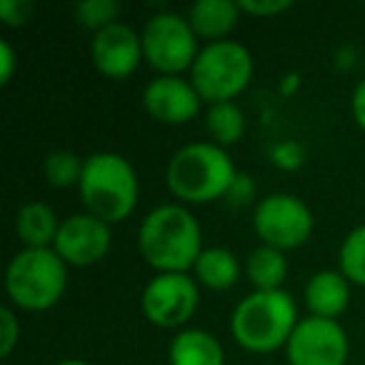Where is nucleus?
Listing matches in <instances>:
<instances>
[{"label": "nucleus", "instance_id": "nucleus-1", "mask_svg": "<svg viewBox=\"0 0 365 365\" xmlns=\"http://www.w3.org/2000/svg\"><path fill=\"white\" fill-rule=\"evenodd\" d=\"M203 250V230L185 205H158L138 228V253L158 273H188Z\"/></svg>", "mask_w": 365, "mask_h": 365}, {"label": "nucleus", "instance_id": "nucleus-2", "mask_svg": "<svg viewBox=\"0 0 365 365\" xmlns=\"http://www.w3.org/2000/svg\"><path fill=\"white\" fill-rule=\"evenodd\" d=\"M298 318V303L288 290H253L235 305L230 335L248 353H275L285 348Z\"/></svg>", "mask_w": 365, "mask_h": 365}, {"label": "nucleus", "instance_id": "nucleus-3", "mask_svg": "<svg viewBox=\"0 0 365 365\" xmlns=\"http://www.w3.org/2000/svg\"><path fill=\"white\" fill-rule=\"evenodd\" d=\"M78 193L86 213L113 225L133 215L140 198V180L128 158L113 150H101L86 158Z\"/></svg>", "mask_w": 365, "mask_h": 365}, {"label": "nucleus", "instance_id": "nucleus-4", "mask_svg": "<svg viewBox=\"0 0 365 365\" xmlns=\"http://www.w3.org/2000/svg\"><path fill=\"white\" fill-rule=\"evenodd\" d=\"M235 175L228 150L208 140L182 145L168 163L165 182L180 203L205 205L225 198Z\"/></svg>", "mask_w": 365, "mask_h": 365}, {"label": "nucleus", "instance_id": "nucleus-5", "mask_svg": "<svg viewBox=\"0 0 365 365\" xmlns=\"http://www.w3.org/2000/svg\"><path fill=\"white\" fill-rule=\"evenodd\" d=\"M68 288V265L53 248H23L6 270V293L13 308L43 313L61 303Z\"/></svg>", "mask_w": 365, "mask_h": 365}, {"label": "nucleus", "instance_id": "nucleus-6", "mask_svg": "<svg viewBox=\"0 0 365 365\" xmlns=\"http://www.w3.org/2000/svg\"><path fill=\"white\" fill-rule=\"evenodd\" d=\"M253 81V56L235 41L205 43L190 68V83L203 103H233Z\"/></svg>", "mask_w": 365, "mask_h": 365}, {"label": "nucleus", "instance_id": "nucleus-7", "mask_svg": "<svg viewBox=\"0 0 365 365\" xmlns=\"http://www.w3.org/2000/svg\"><path fill=\"white\" fill-rule=\"evenodd\" d=\"M140 41L143 61L158 71V76H182L193 68L200 53L198 36L190 28V21L173 11H160L148 18Z\"/></svg>", "mask_w": 365, "mask_h": 365}, {"label": "nucleus", "instance_id": "nucleus-8", "mask_svg": "<svg viewBox=\"0 0 365 365\" xmlns=\"http://www.w3.org/2000/svg\"><path fill=\"white\" fill-rule=\"evenodd\" d=\"M313 210L293 193H270L253 208V230L260 245L275 250H295L313 235Z\"/></svg>", "mask_w": 365, "mask_h": 365}, {"label": "nucleus", "instance_id": "nucleus-9", "mask_svg": "<svg viewBox=\"0 0 365 365\" xmlns=\"http://www.w3.org/2000/svg\"><path fill=\"white\" fill-rule=\"evenodd\" d=\"M200 285L188 273H158L140 295V310L158 328H180L195 315Z\"/></svg>", "mask_w": 365, "mask_h": 365}, {"label": "nucleus", "instance_id": "nucleus-10", "mask_svg": "<svg viewBox=\"0 0 365 365\" xmlns=\"http://www.w3.org/2000/svg\"><path fill=\"white\" fill-rule=\"evenodd\" d=\"M350 343L348 333L338 320L325 318H300L285 345L290 365H345Z\"/></svg>", "mask_w": 365, "mask_h": 365}, {"label": "nucleus", "instance_id": "nucleus-11", "mask_svg": "<svg viewBox=\"0 0 365 365\" xmlns=\"http://www.w3.org/2000/svg\"><path fill=\"white\" fill-rule=\"evenodd\" d=\"M110 225L91 213H73L63 218L53 250L73 268H91L110 250Z\"/></svg>", "mask_w": 365, "mask_h": 365}, {"label": "nucleus", "instance_id": "nucleus-12", "mask_svg": "<svg viewBox=\"0 0 365 365\" xmlns=\"http://www.w3.org/2000/svg\"><path fill=\"white\" fill-rule=\"evenodd\" d=\"M91 61L101 76L110 81H125L138 71L143 61L140 33L128 23H113L110 28L93 36Z\"/></svg>", "mask_w": 365, "mask_h": 365}, {"label": "nucleus", "instance_id": "nucleus-13", "mask_svg": "<svg viewBox=\"0 0 365 365\" xmlns=\"http://www.w3.org/2000/svg\"><path fill=\"white\" fill-rule=\"evenodd\" d=\"M200 103L203 98L182 76H158L143 91V108L163 125H185L195 120Z\"/></svg>", "mask_w": 365, "mask_h": 365}, {"label": "nucleus", "instance_id": "nucleus-14", "mask_svg": "<svg viewBox=\"0 0 365 365\" xmlns=\"http://www.w3.org/2000/svg\"><path fill=\"white\" fill-rule=\"evenodd\" d=\"M303 298L310 315L338 320L350 305V283L340 270H320L308 278Z\"/></svg>", "mask_w": 365, "mask_h": 365}, {"label": "nucleus", "instance_id": "nucleus-15", "mask_svg": "<svg viewBox=\"0 0 365 365\" xmlns=\"http://www.w3.org/2000/svg\"><path fill=\"white\" fill-rule=\"evenodd\" d=\"M240 8L235 0H198L190 6L188 21L198 41L220 43L228 41L240 21Z\"/></svg>", "mask_w": 365, "mask_h": 365}, {"label": "nucleus", "instance_id": "nucleus-16", "mask_svg": "<svg viewBox=\"0 0 365 365\" xmlns=\"http://www.w3.org/2000/svg\"><path fill=\"white\" fill-rule=\"evenodd\" d=\"M170 365H225V350L213 333L203 328H182L168 345Z\"/></svg>", "mask_w": 365, "mask_h": 365}, {"label": "nucleus", "instance_id": "nucleus-17", "mask_svg": "<svg viewBox=\"0 0 365 365\" xmlns=\"http://www.w3.org/2000/svg\"><path fill=\"white\" fill-rule=\"evenodd\" d=\"M61 223L63 220H58L51 205L33 200L21 205V210L16 213V235L23 248H53Z\"/></svg>", "mask_w": 365, "mask_h": 365}, {"label": "nucleus", "instance_id": "nucleus-18", "mask_svg": "<svg viewBox=\"0 0 365 365\" xmlns=\"http://www.w3.org/2000/svg\"><path fill=\"white\" fill-rule=\"evenodd\" d=\"M195 280L208 290H230L240 280V260L228 248H205L195 260Z\"/></svg>", "mask_w": 365, "mask_h": 365}, {"label": "nucleus", "instance_id": "nucleus-19", "mask_svg": "<svg viewBox=\"0 0 365 365\" xmlns=\"http://www.w3.org/2000/svg\"><path fill=\"white\" fill-rule=\"evenodd\" d=\"M245 275L255 290H280L288 278V260L283 250L258 245L245 260Z\"/></svg>", "mask_w": 365, "mask_h": 365}, {"label": "nucleus", "instance_id": "nucleus-20", "mask_svg": "<svg viewBox=\"0 0 365 365\" xmlns=\"http://www.w3.org/2000/svg\"><path fill=\"white\" fill-rule=\"evenodd\" d=\"M205 128H208L210 143L220 148L235 145L245 133V113L235 103L210 106L208 113H205Z\"/></svg>", "mask_w": 365, "mask_h": 365}, {"label": "nucleus", "instance_id": "nucleus-21", "mask_svg": "<svg viewBox=\"0 0 365 365\" xmlns=\"http://www.w3.org/2000/svg\"><path fill=\"white\" fill-rule=\"evenodd\" d=\"M338 270L350 285L365 288V223L355 225L338 250Z\"/></svg>", "mask_w": 365, "mask_h": 365}, {"label": "nucleus", "instance_id": "nucleus-22", "mask_svg": "<svg viewBox=\"0 0 365 365\" xmlns=\"http://www.w3.org/2000/svg\"><path fill=\"white\" fill-rule=\"evenodd\" d=\"M83 165H86V158H81L78 153L53 150L43 160V173L53 188H71V185L81 182Z\"/></svg>", "mask_w": 365, "mask_h": 365}, {"label": "nucleus", "instance_id": "nucleus-23", "mask_svg": "<svg viewBox=\"0 0 365 365\" xmlns=\"http://www.w3.org/2000/svg\"><path fill=\"white\" fill-rule=\"evenodd\" d=\"M118 16H120V3H115V0H86V3L76 6L78 26L93 31V36L118 23Z\"/></svg>", "mask_w": 365, "mask_h": 365}, {"label": "nucleus", "instance_id": "nucleus-24", "mask_svg": "<svg viewBox=\"0 0 365 365\" xmlns=\"http://www.w3.org/2000/svg\"><path fill=\"white\" fill-rule=\"evenodd\" d=\"M270 160H273V165L280 168V170L293 173L305 163V150L298 140H280L270 148Z\"/></svg>", "mask_w": 365, "mask_h": 365}, {"label": "nucleus", "instance_id": "nucleus-25", "mask_svg": "<svg viewBox=\"0 0 365 365\" xmlns=\"http://www.w3.org/2000/svg\"><path fill=\"white\" fill-rule=\"evenodd\" d=\"M21 340V320L13 308L0 310V358H11Z\"/></svg>", "mask_w": 365, "mask_h": 365}, {"label": "nucleus", "instance_id": "nucleus-26", "mask_svg": "<svg viewBox=\"0 0 365 365\" xmlns=\"http://www.w3.org/2000/svg\"><path fill=\"white\" fill-rule=\"evenodd\" d=\"M225 200H228L230 208H245V205H258L255 200V180L248 175V173H238L233 180V185L225 193Z\"/></svg>", "mask_w": 365, "mask_h": 365}, {"label": "nucleus", "instance_id": "nucleus-27", "mask_svg": "<svg viewBox=\"0 0 365 365\" xmlns=\"http://www.w3.org/2000/svg\"><path fill=\"white\" fill-rule=\"evenodd\" d=\"M240 13L253 18H275L293 8L290 0H238Z\"/></svg>", "mask_w": 365, "mask_h": 365}, {"label": "nucleus", "instance_id": "nucleus-28", "mask_svg": "<svg viewBox=\"0 0 365 365\" xmlns=\"http://www.w3.org/2000/svg\"><path fill=\"white\" fill-rule=\"evenodd\" d=\"M33 13V6L28 0H3L0 3V21L6 26H23L28 23Z\"/></svg>", "mask_w": 365, "mask_h": 365}, {"label": "nucleus", "instance_id": "nucleus-29", "mask_svg": "<svg viewBox=\"0 0 365 365\" xmlns=\"http://www.w3.org/2000/svg\"><path fill=\"white\" fill-rule=\"evenodd\" d=\"M18 71V56L8 41H0V86H8Z\"/></svg>", "mask_w": 365, "mask_h": 365}, {"label": "nucleus", "instance_id": "nucleus-30", "mask_svg": "<svg viewBox=\"0 0 365 365\" xmlns=\"http://www.w3.org/2000/svg\"><path fill=\"white\" fill-rule=\"evenodd\" d=\"M350 110H353V120L358 123V128L365 130V78L355 86L353 98H350Z\"/></svg>", "mask_w": 365, "mask_h": 365}, {"label": "nucleus", "instance_id": "nucleus-31", "mask_svg": "<svg viewBox=\"0 0 365 365\" xmlns=\"http://www.w3.org/2000/svg\"><path fill=\"white\" fill-rule=\"evenodd\" d=\"M300 73L298 71H290V73H285L283 76V81L278 83V91H280V96H285V98H290V96H295V93L300 91Z\"/></svg>", "mask_w": 365, "mask_h": 365}, {"label": "nucleus", "instance_id": "nucleus-32", "mask_svg": "<svg viewBox=\"0 0 365 365\" xmlns=\"http://www.w3.org/2000/svg\"><path fill=\"white\" fill-rule=\"evenodd\" d=\"M56 365H93V363L81 360V358H68V360H61V363H56Z\"/></svg>", "mask_w": 365, "mask_h": 365}]
</instances>
